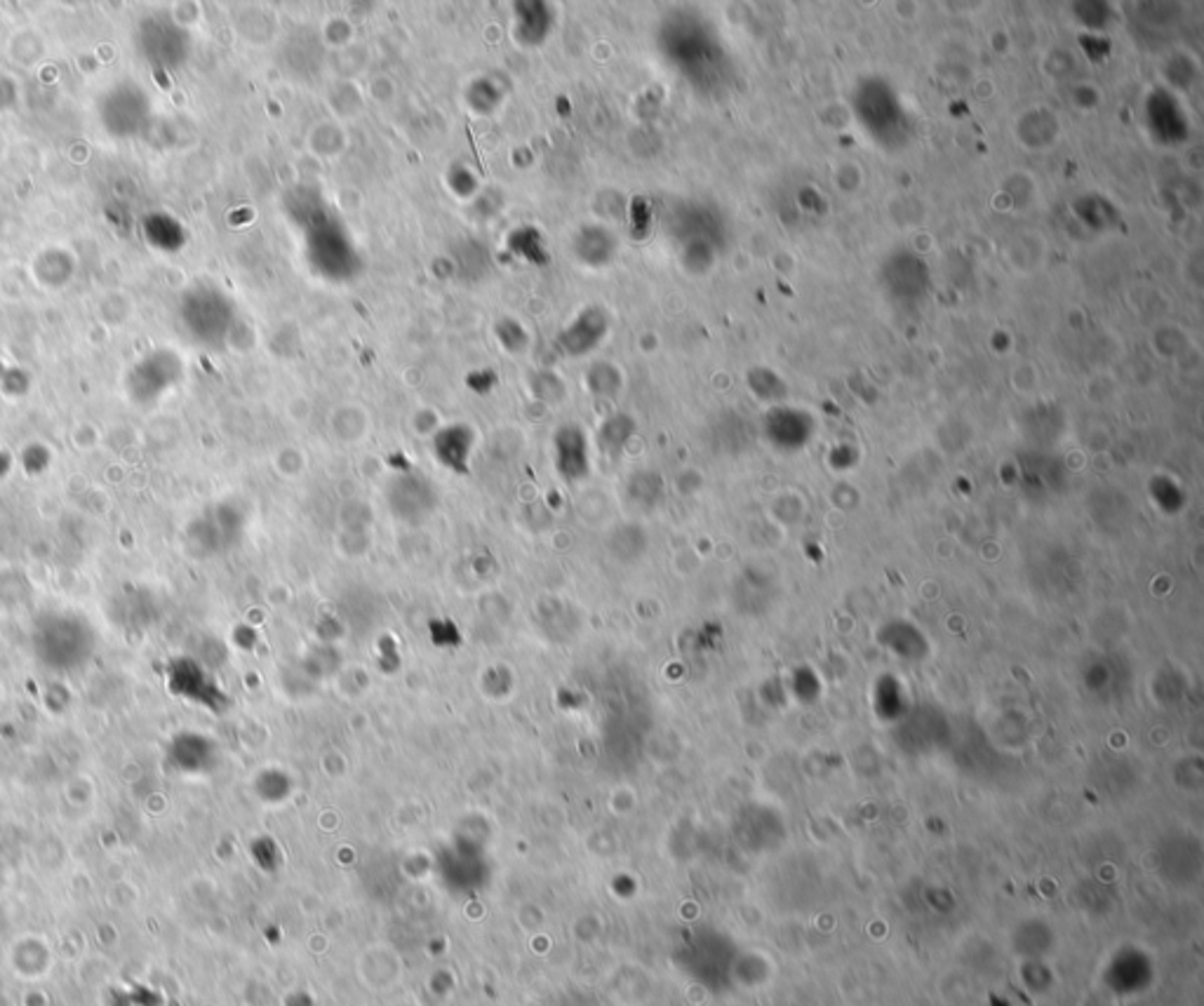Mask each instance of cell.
Segmentation results:
<instances>
[{
    "label": "cell",
    "mask_w": 1204,
    "mask_h": 1006,
    "mask_svg": "<svg viewBox=\"0 0 1204 1006\" xmlns=\"http://www.w3.org/2000/svg\"><path fill=\"white\" fill-rule=\"evenodd\" d=\"M184 311H189L184 313V320L191 324V334L198 336L200 342H217L231 322V306L214 289L191 292Z\"/></svg>",
    "instance_id": "cell-4"
},
{
    "label": "cell",
    "mask_w": 1204,
    "mask_h": 1006,
    "mask_svg": "<svg viewBox=\"0 0 1204 1006\" xmlns=\"http://www.w3.org/2000/svg\"><path fill=\"white\" fill-rule=\"evenodd\" d=\"M518 20L520 24L516 26V36H520V40L524 45H534V43H542L544 36L548 34V26H551V12H544V5L542 3H524L518 8Z\"/></svg>",
    "instance_id": "cell-8"
},
{
    "label": "cell",
    "mask_w": 1204,
    "mask_h": 1006,
    "mask_svg": "<svg viewBox=\"0 0 1204 1006\" xmlns=\"http://www.w3.org/2000/svg\"><path fill=\"white\" fill-rule=\"evenodd\" d=\"M593 238L595 240H591L589 230H583V234L579 236V259L586 261V264H591V267L605 264V261H610V255H614L612 236L607 234V230L593 228Z\"/></svg>",
    "instance_id": "cell-9"
},
{
    "label": "cell",
    "mask_w": 1204,
    "mask_h": 1006,
    "mask_svg": "<svg viewBox=\"0 0 1204 1006\" xmlns=\"http://www.w3.org/2000/svg\"><path fill=\"white\" fill-rule=\"evenodd\" d=\"M31 649L45 671L75 673L95 654L97 632L83 614L50 609L34 622Z\"/></svg>",
    "instance_id": "cell-1"
},
{
    "label": "cell",
    "mask_w": 1204,
    "mask_h": 1006,
    "mask_svg": "<svg viewBox=\"0 0 1204 1006\" xmlns=\"http://www.w3.org/2000/svg\"><path fill=\"white\" fill-rule=\"evenodd\" d=\"M605 328H607V322H605V318H602L600 311H595V308L583 311V316H579L573 328H569L563 334V344H565L567 353H573V355L586 353L591 346H595L600 342V336L605 334Z\"/></svg>",
    "instance_id": "cell-6"
},
{
    "label": "cell",
    "mask_w": 1204,
    "mask_h": 1006,
    "mask_svg": "<svg viewBox=\"0 0 1204 1006\" xmlns=\"http://www.w3.org/2000/svg\"><path fill=\"white\" fill-rule=\"evenodd\" d=\"M471 433L461 426H452L442 430L436 438V454L438 459L455 471H464L469 452H471Z\"/></svg>",
    "instance_id": "cell-7"
},
{
    "label": "cell",
    "mask_w": 1204,
    "mask_h": 1006,
    "mask_svg": "<svg viewBox=\"0 0 1204 1006\" xmlns=\"http://www.w3.org/2000/svg\"><path fill=\"white\" fill-rule=\"evenodd\" d=\"M167 689L184 701H191L203 708H224L226 696L214 685V679L196 659L179 656L167 663Z\"/></svg>",
    "instance_id": "cell-3"
},
{
    "label": "cell",
    "mask_w": 1204,
    "mask_h": 1006,
    "mask_svg": "<svg viewBox=\"0 0 1204 1006\" xmlns=\"http://www.w3.org/2000/svg\"><path fill=\"white\" fill-rule=\"evenodd\" d=\"M555 461L567 480H579L589 471V447L579 428L567 426L555 436Z\"/></svg>",
    "instance_id": "cell-5"
},
{
    "label": "cell",
    "mask_w": 1204,
    "mask_h": 1006,
    "mask_svg": "<svg viewBox=\"0 0 1204 1006\" xmlns=\"http://www.w3.org/2000/svg\"><path fill=\"white\" fill-rule=\"evenodd\" d=\"M308 228H311L308 230V255L318 261V267L330 275L351 273V261L356 255L351 250L349 238L332 224V216L326 210H316L308 216Z\"/></svg>",
    "instance_id": "cell-2"
}]
</instances>
